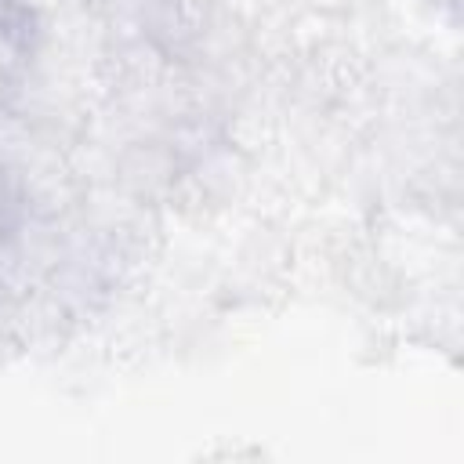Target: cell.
Returning <instances> with one entry per match:
<instances>
[{
    "label": "cell",
    "instance_id": "obj_1",
    "mask_svg": "<svg viewBox=\"0 0 464 464\" xmlns=\"http://www.w3.org/2000/svg\"><path fill=\"white\" fill-rule=\"evenodd\" d=\"M174 174H181V160L174 156L167 138H138L112 160V181L130 199H152L174 185Z\"/></svg>",
    "mask_w": 464,
    "mask_h": 464
}]
</instances>
